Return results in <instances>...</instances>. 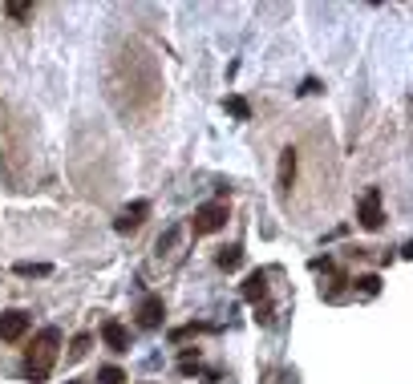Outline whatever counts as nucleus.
<instances>
[{
  "instance_id": "f257e3e1",
  "label": "nucleus",
  "mask_w": 413,
  "mask_h": 384,
  "mask_svg": "<svg viewBox=\"0 0 413 384\" xmlns=\"http://www.w3.org/2000/svg\"><path fill=\"white\" fill-rule=\"evenodd\" d=\"M57 344H61V332L57 328H45L37 344L29 348V360H25V376L33 384H41L49 376V364H53V356H57Z\"/></svg>"
},
{
  "instance_id": "f03ea898",
  "label": "nucleus",
  "mask_w": 413,
  "mask_h": 384,
  "mask_svg": "<svg viewBox=\"0 0 413 384\" xmlns=\"http://www.w3.org/2000/svg\"><path fill=\"white\" fill-rule=\"evenodd\" d=\"M223 227H227V203H203L195 211V218H190V231L195 235H215Z\"/></svg>"
},
{
  "instance_id": "7ed1b4c3",
  "label": "nucleus",
  "mask_w": 413,
  "mask_h": 384,
  "mask_svg": "<svg viewBox=\"0 0 413 384\" xmlns=\"http://www.w3.org/2000/svg\"><path fill=\"white\" fill-rule=\"evenodd\" d=\"M357 218H361L365 231H377V227L385 222V214H381V190H377V186L365 190V199H361V207H357Z\"/></svg>"
},
{
  "instance_id": "20e7f679",
  "label": "nucleus",
  "mask_w": 413,
  "mask_h": 384,
  "mask_svg": "<svg viewBox=\"0 0 413 384\" xmlns=\"http://www.w3.org/2000/svg\"><path fill=\"white\" fill-rule=\"evenodd\" d=\"M146 214H150V203H146V199H138V203H130L126 211L114 218V231H118V235H130V231H138V227L146 222Z\"/></svg>"
},
{
  "instance_id": "39448f33",
  "label": "nucleus",
  "mask_w": 413,
  "mask_h": 384,
  "mask_svg": "<svg viewBox=\"0 0 413 384\" xmlns=\"http://www.w3.org/2000/svg\"><path fill=\"white\" fill-rule=\"evenodd\" d=\"M25 332H29V316H25V311H16V307H12V311H4V316H0V340H21V336H25Z\"/></svg>"
},
{
  "instance_id": "423d86ee",
  "label": "nucleus",
  "mask_w": 413,
  "mask_h": 384,
  "mask_svg": "<svg viewBox=\"0 0 413 384\" xmlns=\"http://www.w3.org/2000/svg\"><path fill=\"white\" fill-rule=\"evenodd\" d=\"M162 316H166V307H162V299L158 296L142 299V307H138V324H142V328H158Z\"/></svg>"
},
{
  "instance_id": "0eeeda50",
  "label": "nucleus",
  "mask_w": 413,
  "mask_h": 384,
  "mask_svg": "<svg viewBox=\"0 0 413 384\" xmlns=\"http://www.w3.org/2000/svg\"><path fill=\"white\" fill-rule=\"evenodd\" d=\"M243 299H251V303L268 299V271H251V275H247V283H243Z\"/></svg>"
},
{
  "instance_id": "6e6552de",
  "label": "nucleus",
  "mask_w": 413,
  "mask_h": 384,
  "mask_svg": "<svg viewBox=\"0 0 413 384\" xmlns=\"http://www.w3.org/2000/svg\"><path fill=\"white\" fill-rule=\"evenodd\" d=\"M101 340L110 344L114 352H126V344H130V336H126V328H122L118 320H105V324H101Z\"/></svg>"
},
{
  "instance_id": "1a4fd4ad",
  "label": "nucleus",
  "mask_w": 413,
  "mask_h": 384,
  "mask_svg": "<svg viewBox=\"0 0 413 384\" xmlns=\"http://www.w3.org/2000/svg\"><path fill=\"white\" fill-rule=\"evenodd\" d=\"M292 178H296V150L288 146V150L279 154V186L288 190V186H292Z\"/></svg>"
},
{
  "instance_id": "9d476101",
  "label": "nucleus",
  "mask_w": 413,
  "mask_h": 384,
  "mask_svg": "<svg viewBox=\"0 0 413 384\" xmlns=\"http://www.w3.org/2000/svg\"><path fill=\"white\" fill-rule=\"evenodd\" d=\"M215 263H219V267H223V271H235V267H239V263H243V251H239V247H235V243H231V247H223V251H219V255H215Z\"/></svg>"
},
{
  "instance_id": "9b49d317",
  "label": "nucleus",
  "mask_w": 413,
  "mask_h": 384,
  "mask_svg": "<svg viewBox=\"0 0 413 384\" xmlns=\"http://www.w3.org/2000/svg\"><path fill=\"white\" fill-rule=\"evenodd\" d=\"M122 381H126V372H122L118 364H105V368L97 372V384H122Z\"/></svg>"
},
{
  "instance_id": "f8f14e48",
  "label": "nucleus",
  "mask_w": 413,
  "mask_h": 384,
  "mask_svg": "<svg viewBox=\"0 0 413 384\" xmlns=\"http://www.w3.org/2000/svg\"><path fill=\"white\" fill-rule=\"evenodd\" d=\"M223 105H227V110L235 114V118H239V122H247V118H251V110H247V101H243V97H227Z\"/></svg>"
},
{
  "instance_id": "ddd939ff",
  "label": "nucleus",
  "mask_w": 413,
  "mask_h": 384,
  "mask_svg": "<svg viewBox=\"0 0 413 384\" xmlns=\"http://www.w3.org/2000/svg\"><path fill=\"white\" fill-rule=\"evenodd\" d=\"M49 263H16V275H49Z\"/></svg>"
},
{
  "instance_id": "4468645a",
  "label": "nucleus",
  "mask_w": 413,
  "mask_h": 384,
  "mask_svg": "<svg viewBox=\"0 0 413 384\" xmlns=\"http://www.w3.org/2000/svg\"><path fill=\"white\" fill-rule=\"evenodd\" d=\"M357 283H361V296H377V292H381V279H377V275H361Z\"/></svg>"
},
{
  "instance_id": "2eb2a0df",
  "label": "nucleus",
  "mask_w": 413,
  "mask_h": 384,
  "mask_svg": "<svg viewBox=\"0 0 413 384\" xmlns=\"http://www.w3.org/2000/svg\"><path fill=\"white\" fill-rule=\"evenodd\" d=\"M86 348H90V336H77L73 340V356H86Z\"/></svg>"
},
{
  "instance_id": "dca6fc26",
  "label": "nucleus",
  "mask_w": 413,
  "mask_h": 384,
  "mask_svg": "<svg viewBox=\"0 0 413 384\" xmlns=\"http://www.w3.org/2000/svg\"><path fill=\"white\" fill-rule=\"evenodd\" d=\"M8 12H12V16H25V12H29V4H21V0H12V4H8Z\"/></svg>"
},
{
  "instance_id": "f3484780",
  "label": "nucleus",
  "mask_w": 413,
  "mask_h": 384,
  "mask_svg": "<svg viewBox=\"0 0 413 384\" xmlns=\"http://www.w3.org/2000/svg\"><path fill=\"white\" fill-rule=\"evenodd\" d=\"M69 384H82V381H69Z\"/></svg>"
}]
</instances>
